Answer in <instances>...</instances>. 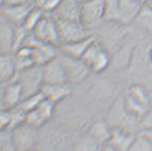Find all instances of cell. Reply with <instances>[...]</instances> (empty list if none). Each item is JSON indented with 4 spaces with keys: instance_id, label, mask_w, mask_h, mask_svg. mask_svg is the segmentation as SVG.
<instances>
[{
    "instance_id": "cell-1",
    "label": "cell",
    "mask_w": 152,
    "mask_h": 151,
    "mask_svg": "<svg viewBox=\"0 0 152 151\" xmlns=\"http://www.w3.org/2000/svg\"><path fill=\"white\" fill-rule=\"evenodd\" d=\"M39 129L34 127L28 123H21L20 126L14 127L11 130V137H13V144L15 151H27L37 148L39 134Z\"/></svg>"
},
{
    "instance_id": "cell-2",
    "label": "cell",
    "mask_w": 152,
    "mask_h": 151,
    "mask_svg": "<svg viewBox=\"0 0 152 151\" xmlns=\"http://www.w3.org/2000/svg\"><path fill=\"white\" fill-rule=\"evenodd\" d=\"M56 20H57V25H59L61 45L63 43L77 42L91 37V29L85 27V24L83 21H71V20H60V18Z\"/></svg>"
},
{
    "instance_id": "cell-3",
    "label": "cell",
    "mask_w": 152,
    "mask_h": 151,
    "mask_svg": "<svg viewBox=\"0 0 152 151\" xmlns=\"http://www.w3.org/2000/svg\"><path fill=\"white\" fill-rule=\"evenodd\" d=\"M17 81L21 84L24 91V98L42 91L43 87V73H42V66H34L29 69L20 70L17 74Z\"/></svg>"
},
{
    "instance_id": "cell-4",
    "label": "cell",
    "mask_w": 152,
    "mask_h": 151,
    "mask_svg": "<svg viewBox=\"0 0 152 151\" xmlns=\"http://www.w3.org/2000/svg\"><path fill=\"white\" fill-rule=\"evenodd\" d=\"M31 34H32L35 38L46 42V43L59 46V48H60V45H61L57 20H56V17L52 15V14H46V15L39 21V24H38L37 27L34 28V31L31 32Z\"/></svg>"
},
{
    "instance_id": "cell-5",
    "label": "cell",
    "mask_w": 152,
    "mask_h": 151,
    "mask_svg": "<svg viewBox=\"0 0 152 151\" xmlns=\"http://www.w3.org/2000/svg\"><path fill=\"white\" fill-rule=\"evenodd\" d=\"M60 59L63 62L66 74H67V81L70 84L83 81L84 78H87V76L91 73V69L88 67V64L83 59L71 57V56L64 55V53L60 55Z\"/></svg>"
},
{
    "instance_id": "cell-6",
    "label": "cell",
    "mask_w": 152,
    "mask_h": 151,
    "mask_svg": "<svg viewBox=\"0 0 152 151\" xmlns=\"http://www.w3.org/2000/svg\"><path fill=\"white\" fill-rule=\"evenodd\" d=\"M24 45L29 46V48L34 50V55L37 57L38 66H43V64H46L48 62H50L52 59H55V57L59 56L57 55V46L41 41V39H38V38L34 37L32 34L28 35L27 41H25Z\"/></svg>"
},
{
    "instance_id": "cell-7",
    "label": "cell",
    "mask_w": 152,
    "mask_h": 151,
    "mask_svg": "<svg viewBox=\"0 0 152 151\" xmlns=\"http://www.w3.org/2000/svg\"><path fill=\"white\" fill-rule=\"evenodd\" d=\"M105 1L106 0H91L83 3L81 21L89 29L96 27L105 20Z\"/></svg>"
},
{
    "instance_id": "cell-8",
    "label": "cell",
    "mask_w": 152,
    "mask_h": 151,
    "mask_svg": "<svg viewBox=\"0 0 152 151\" xmlns=\"http://www.w3.org/2000/svg\"><path fill=\"white\" fill-rule=\"evenodd\" d=\"M42 73H43V82L45 84H64V82H69L64 66H63V62L60 59V56L52 59L46 64H43L42 66Z\"/></svg>"
},
{
    "instance_id": "cell-9",
    "label": "cell",
    "mask_w": 152,
    "mask_h": 151,
    "mask_svg": "<svg viewBox=\"0 0 152 151\" xmlns=\"http://www.w3.org/2000/svg\"><path fill=\"white\" fill-rule=\"evenodd\" d=\"M142 1L140 0H117V17L116 23L131 24L135 21L140 10L142 7Z\"/></svg>"
},
{
    "instance_id": "cell-10",
    "label": "cell",
    "mask_w": 152,
    "mask_h": 151,
    "mask_svg": "<svg viewBox=\"0 0 152 151\" xmlns=\"http://www.w3.org/2000/svg\"><path fill=\"white\" fill-rule=\"evenodd\" d=\"M17 27L18 25L13 24L3 14H0V52L13 53L14 35Z\"/></svg>"
},
{
    "instance_id": "cell-11",
    "label": "cell",
    "mask_w": 152,
    "mask_h": 151,
    "mask_svg": "<svg viewBox=\"0 0 152 151\" xmlns=\"http://www.w3.org/2000/svg\"><path fill=\"white\" fill-rule=\"evenodd\" d=\"M18 67L15 63L14 53L0 52V84H7L17 78Z\"/></svg>"
},
{
    "instance_id": "cell-12",
    "label": "cell",
    "mask_w": 152,
    "mask_h": 151,
    "mask_svg": "<svg viewBox=\"0 0 152 151\" xmlns=\"http://www.w3.org/2000/svg\"><path fill=\"white\" fill-rule=\"evenodd\" d=\"M81 13H83V3H80L78 0H63L52 15L60 20L81 21Z\"/></svg>"
},
{
    "instance_id": "cell-13",
    "label": "cell",
    "mask_w": 152,
    "mask_h": 151,
    "mask_svg": "<svg viewBox=\"0 0 152 151\" xmlns=\"http://www.w3.org/2000/svg\"><path fill=\"white\" fill-rule=\"evenodd\" d=\"M24 99V91L23 87L17 80H14L11 82H7L3 87V96H1V101H3V105L4 108H15L18 106Z\"/></svg>"
},
{
    "instance_id": "cell-14",
    "label": "cell",
    "mask_w": 152,
    "mask_h": 151,
    "mask_svg": "<svg viewBox=\"0 0 152 151\" xmlns=\"http://www.w3.org/2000/svg\"><path fill=\"white\" fill-rule=\"evenodd\" d=\"M32 3H21V4H6L1 14L15 25H23L27 15L32 9Z\"/></svg>"
},
{
    "instance_id": "cell-15",
    "label": "cell",
    "mask_w": 152,
    "mask_h": 151,
    "mask_svg": "<svg viewBox=\"0 0 152 151\" xmlns=\"http://www.w3.org/2000/svg\"><path fill=\"white\" fill-rule=\"evenodd\" d=\"M42 92L45 94L46 98L59 104V102L69 98L70 94H71V88H70L69 82H64V84H43Z\"/></svg>"
},
{
    "instance_id": "cell-16",
    "label": "cell",
    "mask_w": 152,
    "mask_h": 151,
    "mask_svg": "<svg viewBox=\"0 0 152 151\" xmlns=\"http://www.w3.org/2000/svg\"><path fill=\"white\" fill-rule=\"evenodd\" d=\"M95 39H96V38L94 37V35H91V37L85 38V39H81V41L71 42V43H63V45H60V50H61V53L69 55V56H71V57L83 59L85 50L88 49V46L91 45Z\"/></svg>"
},
{
    "instance_id": "cell-17",
    "label": "cell",
    "mask_w": 152,
    "mask_h": 151,
    "mask_svg": "<svg viewBox=\"0 0 152 151\" xmlns=\"http://www.w3.org/2000/svg\"><path fill=\"white\" fill-rule=\"evenodd\" d=\"M134 140H135V136H133L131 133L126 132L121 127H115L112 129V136L109 143L119 151H129Z\"/></svg>"
},
{
    "instance_id": "cell-18",
    "label": "cell",
    "mask_w": 152,
    "mask_h": 151,
    "mask_svg": "<svg viewBox=\"0 0 152 151\" xmlns=\"http://www.w3.org/2000/svg\"><path fill=\"white\" fill-rule=\"evenodd\" d=\"M14 57H15V63L18 70H25L34 66H38L37 63V57L34 55V50L29 46L24 45L21 46L18 50L14 52Z\"/></svg>"
},
{
    "instance_id": "cell-19",
    "label": "cell",
    "mask_w": 152,
    "mask_h": 151,
    "mask_svg": "<svg viewBox=\"0 0 152 151\" xmlns=\"http://www.w3.org/2000/svg\"><path fill=\"white\" fill-rule=\"evenodd\" d=\"M110 62H112L110 53H109L105 48H102L96 55H95V57L88 63V67L91 69V73L101 74L110 66Z\"/></svg>"
},
{
    "instance_id": "cell-20",
    "label": "cell",
    "mask_w": 152,
    "mask_h": 151,
    "mask_svg": "<svg viewBox=\"0 0 152 151\" xmlns=\"http://www.w3.org/2000/svg\"><path fill=\"white\" fill-rule=\"evenodd\" d=\"M89 134L92 136L98 143H101L102 146L109 143L110 140V136H112V129L107 126L106 122L103 120H96L95 123H92V126L89 127Z\"/></svg>"
},
{
    "instance_id": "cell-21",
    "label": "cell",
    "mask_w": 152,
    "mask_h": 151,
    "mask_svg": "<svg viewBox=\"0 0 152 151\" xmlns=\"http://www.w3.org/2000/svg\"><path fill=\"white\" fill-rule=\"evenodd\" d=\"M134 24L140 27L141 29L152 34V7L148 3H144L141 10H140L137 18L134 21Z\"/></svg>"
},
{
    "instance_id": "cell-22",
    "label": "cell",
    "mask_w": 152,
    "mask_h": 151,
    "mask_svg": "<svg viewBox=\"0 0 152 151\" xmlns=\"http://www.w3.org/2000/svg\"><path fill=\"white\" fill-rule=\"evenodd\" d=\"M127 95H130L133 99H135L137 102H140L141 105L147 106V108H149V105H151V95L148 94L147 88L144 87V85H140V84H133V85H130L129 88V94Z\"/></svg>"
},
{
    "instance_id": "cell-23",
    "label": "cell",
    "mask_w": 152,
    "mask_h": 151,
    "mask_svg": "<svg viewBox=\"0 0 152 151\" xmlns=\"http://www.w3.org/2000/svg\"><path fill=\"white\" fill-rule=\"evenodd\" d=\"M148 109H149V108L141 105L140 102H137L135 99H133L130 95H127L124 98V112H127V113H129L130 116H133V118L141 119L144 115L147 113Z\"/></svg>"
},
{
    "instance_id": "cell-24",
    "label": "cell",
    "mask_w": 152,
    "mask_h": 151,
    "mask_svg": "<svg viewBox=\"0 0 152 151\" xmlns=\"http://www.w3.org/2000/svg\"><path fill=\"white\" fill-rule=\"evenodd\" d=\"M45 15H46V13H45L41 7H38V6H32V9H31L29 14L27 15V18H25V21H24L23 27L25 28L27 31L32 32L34 28L37 27L38 24H39V21H41Z\"/></svg>"
},
{
    "instance_id": "cell-25",
    "label": "cell",
    "mask_w": 152,
    "mask_h": 151,
    "mask_svg": "<svg viewBox=\"0 0 152 151\" xmlns=\"http://www.w3.org/2000/svg\"><path fill=\"white\" fill-rule=\"evenodd\" d=\"M102 144L98 143L95 138L88 133L87 136H84L75 143L74 146V151H99Z\"/></svg>"
},
{
    "instance_id": "cell-26",
    "label": "cell",
    "mask_w": 152,
    "mask_h": 151,
    "mask_svg": "<svg viewBox=\"0 0 152 151\" xmlns=\"http://www.w3.org/2000/svg\"><path fill=\"white\" fill-rule=\"evenodd\" d=\"M43 98H45V94L41 91V92H38V94H34V95L25 96V98L23 99V102H21L18 106L25 112V113H27V112H29V110L35 109L42 101H43Z\"/></svg>"
},
{
    "instance_id": "cell-27",
    "label": "cell",
    "mask_w": 152,
    "mask_h": 151,
    "mask_svg": "<svg viewBox=\"0 0 152 151\" xmlns=\"http://www.w3.org/2000/svg\"><path fill=\"white\" fill-rule=\"evenodd\" d=\"M25 123L31 124V126H34V127H37V129H41L42 126H45L48 123V120L39 112V109L35 108V109L27 112V115H25Z\"/></svg>"
},
{
    "instance_id": "cell-28",
    "label": "cell",
    "mask_w": 152,
    "mask_h": 151,
    "mask_svg": "<svg viewBox=\"0 0 152 151\" xmlns=\"http://www.w3.org/2000/svg\"><path fill=\"white\" fill-rule=\"evenodd\" d=\"M129 151H152V141L144 134H140L135 137Z\"/></svg>"
},
{
    "instance_id": "cell-29",
    "label": "cell",
    "mask_w": 152,
    "mask_h": 151,
    "mask_svg": "<svg viewBox=\"0 0 152 151\" xmlns=\"http://www.w3.org/2000/svg\"><path fill=\"white\" fill-rule=\"evenodd\" d=\"M0 130H13V116L11 109H0Z\"/></svg>"
},
{
    "instance_id": "cell-30",
    "label": "cell",
    "mask_w": 152,
    "mask_h": 151,
    "mask_svg": "<svg viewBox=\"0 0 152 151\" xmlns=\"http://www.w3.org/2000/svg\"><path fill=\"white\" fill-rule=\"evenodd\" d=\"M61 1H63V0H39L37 4H34V6L41 7L46 14H53L56 10H57V7L60 6Z\"/></svg>"
},
{
    "instance_id": "cell-31",
    "label": "cell",
    "mask_w": 152,
    "mask_h": 151,
    "mask_svg": "<svg viewBox=\"0 0 152 151\" xmlns=\"http://www.w3.org/2000/svg\"><path fill=\"white\" fill-rule=\"evenodd\" d=\"M140 120H141V127L144 130H152V109H148L147 113Z\"/></svg>"
},
{
    "instance_id": "cell-32",
    "label": "cell",
    "mask_w": 152,
    "mask_h": 151,
    "mask_svg": "<svg viewBox=\"0 0 152 151\" xmlns=\"http://www.w3.org/2000/svg\"><path fill=\"white\" fill-rule=\"evenodd\" d=\"M99 151H119V150H117V148H115L110 143H106V144H103V146L101 147V150H99Z\"/></svg>"
},
{
    "instance_id": "cell-33",
    "label": "cell",
    "mask_w": 152,
    "mask_h": 151,
    "mask_svg": "<svg viewBox=\"0 0 152 151\" xmlns=\"http://www.w3.org/2000/svg\"><path fill=\"white\" fill-rule=\"evenodd\" d=\"M28 1L29 0H6V4H21V3H28Z\"/></svg>"
},
{
    "instance_id": "cell-34",
    "label": "cell",
    "mask_w": 152,
    "mask_h": 151,
    "mask_svg": "<svg viewBox=\"0 0 152 151\" xmlns=\"http://www.w3.org/2000/svg\"><path fill=\"white\" fill-rule=\"evenodd\" d=\"M141 134H144L145 137H148L152 141V130H142V133H141Z\"/></svg>"
},
{
    "instance_id": "cell-35",
    "label": "cell",
    "mask_w": 152,
    "mask_h": 151,
    "mask_svg": "<svg viewBox=\"0 0 152 151\" xmlns=\"http://www.w3.org/2000/svg\"><path fill=\"white\" fill-rule=\"evenodd\" d=\"M4 6H6V0H0V14H1V11L4 9Z\"/></svg>"
},
{
    "instance_id": "cell-36",
    "label": "cell",
    "mask_w": 152,
    "mask_h": 151,
    "mask_svg": "<svg viewBox=\"0 0 152 151\" xmlns=\"http://www.w3.org/2000/svg\"><path fill=\"white\" fill-rule=\"evenodd\" d=\"M29 1H31V3H32V4H37L38 1H39V0H29Z\"/></svg>"
},
{
    "instance_id": "cell-37",
    "label": "cell",
    "mask_w": 152,
    "mask_h": 151,
    "mask_svg": "<svg viewBox=\"0 0 152 151\" xmlns=\"http://www.w3.org/2000/svg\"><path fill=\"white\" fill-rule=\"evenodd\" d=\"M149 59H151V62H152V48H151V50H149Z\"/></svg>"
},
{
    "instance_id": "cell-38",
    "label": "cell",
    "mask_w": 152,
    "mask_h": 151,
    "mask_svg": "<svg viewBox=\"0 0 152 151\" xmlns=\"http://www.w3.org/2000/svg\"><path fill=\"white\" fill-rule=\"evenodd\" d=\"M80 3H87V1H91V0H78Z\"/></svg>"
},
{
    "instance_id": "cell-39",
    "label": "cell",
    "mask_w": 152,
    "mask_h": 151,
    "mask_svg": "<svg viewBox=\"0 0 152 151\" xmlns=\"http://www.w3.org/2000/svg\"><path fill=\"white\" fill-rule=\"evenodd\" d=\"M149 1H152V0H142V3H149Z\"/></svg>"
},
{
    "instance_id": "cell-40",
    "label": "cell",
    "mask_w": 152,
    "mask_h": 151,
    "mask_svg": "<svg viewBox=\"0 0 152 151\" xmlns=\"http://www.w3.org/2000/svg\"><path fill=\"white\" fill-rule=\"evenodd\" d=\"M27 151H38L37 148H34V150H27Z\"/></svg>"
},
{
    "instance_id": "cell-41",
    "label": "cell",
    "mask_w": 152,
    "mask_h": 151,
    "mask_svg": "<svg viewBox=\"0 0 152 151\" xmlns=\"http://www.w3.org/2000/svg\"><path fill=\"white\" fill-rule=\"evenodd\" d=\"M148 4H149V6H151V7H152V1H149V3H148Z\"/></svg>"
},
{
    "instance_id": "cell-42",
    "label": "cell",
    "mask_w": 152,
    "mask_h": 151,
    "mask_svg": "<svg viewBox=\"0 0 152 151\" xmlns=\"http://www.w3.org/2000/svg\"><path fill=\"white\" fill-rule=\"evenodd\" d=\"M151 102H152V96H151Z\"/></svg>"
},
{
    "instance_id": "cell-43",
    "label": "cell",
    "mask_w": 152,
    "mask_h": 151,
    "mask_svg": "<svg viewBox=\"0 0 152 151\" xmlns=\"http://www.w3.org/2000/svg\"><path fill=\"white\" fill-rule=\"evenodd\" d=\"M140 1H142V0H140Z\"/></svg>"
}]
</instances>
